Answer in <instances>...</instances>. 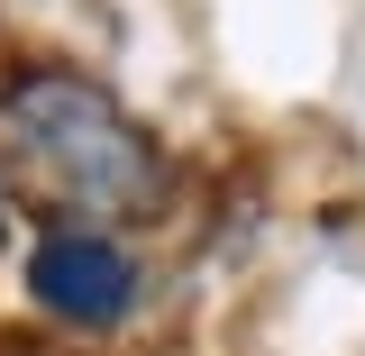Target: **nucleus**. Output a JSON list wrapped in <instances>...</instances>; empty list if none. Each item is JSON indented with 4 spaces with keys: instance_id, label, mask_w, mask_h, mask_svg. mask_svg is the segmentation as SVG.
<instances>
[{
    "instance_id": "1",
    "label": "nucleus",
    "mask_w": 365,
    "mask_h": 356,
    "mask_svg": "<svg viewBox=\"0 0 365 356\" xmlns=\"http://www.w3.org/2000/svg\"><path fill=\"white\" fill-rule=\"evenodd\" d=\"M0 137L19 156V174L55 192L83 228L110 220H155L165 210V156L128 110L83 73H19L0 101Z\"/></svg>"
},
{
    "instance_id": "2",
    "label": "nucleus",
    "mask_w": 365,
    "mask_h": 356,
    "mask_svg": "<svg viewBox=\"0 0 365 356\" xmlns=\"http://www.w3.org/2000/svg\"><path fill=\"white\" fill-rule=\"evenodd\" d=\"M28 293L73 329H110L137 302V265L110 228H46L37 256H28Z\"/></svg>"
}]
</instances>
